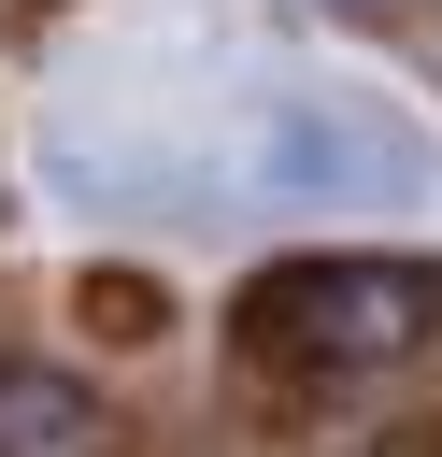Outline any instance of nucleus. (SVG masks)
<instances>
[{
    "mask_svg": "<svg viewBox=\"0 0 442 457\" xmlns=\"http://www.w3.org/2000/svg\"><path fill=\"white\" fill-rule=\"evenodd\" d=\"M228 328L285 371H385V357L442 343V257H285L242 286Z\"/></svg>",
    "mask_w": 442,
    "mask_h": 457,
    "instance_id": "1",
    "label": "nucleus"
},
{
    "mask_svg": "<svg viewBox=\"0 0 442 457\" xmlns=\"http://www.w3.org/2000/svg\"><path fill=\"white\" fill-rule=\"evenodd\" d=\"M0 457H100V400L71 371H0Z\"/></svg>",
    "mask_w": 442,
    "mask_h": 457,
    "instance_id": "2",
    "label": "nucleus"
}]
</instances>
